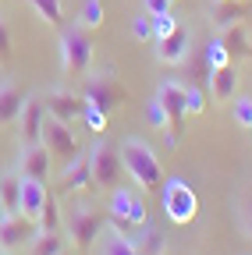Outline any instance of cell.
Returning <instances> with one entry per match:
<instances>
[{
    "label": "cell",
    "instance_id": "cell-35",
    "mask_svg": "<svg viewBox=\"0 0 252 255\" xmlns=\"http://www.w3.org/2000/svg\"><path fill=\"white\" fill-rule=\"evenodd\" d=\"M132 32H135V39H142V43H153V18H149V14L142 11V14L135 18Z\"/></svg>",
    "mask_w": 252,
    "mask_h": 255
},
{
    "label": "cell",
    "instance_id": "cell-6",
    "mask_svg": "<svg viewBox=\"0 0 252 255\" xmlns=\"http://www.w3.org/2000/svg\"><path fill=\"white\" fill-rule=\"evenodd\" d=\"M107 209H110V216L124 220L128 227H146V220H149L146 202H142V195H139V188H128V184H114V188H110V202H107Z\"/></svg>",
    "mask_w": 252,
    "mask_h": 255
},
{
    "label": "cell",
    "instance_id": "cell-30",
    "mask_svg": "<svg viewBox=\"0 0 252 255\" xmlns=\"http://www.w3.org/2000/svg\"><path fill=\"white\" fill-rule=\"evenodd\" d=\"M178 28H181V25H178V14H174V11L156 14V18H153V43H156V39H167L171 32H178Z\"/></svg>",
    "mask_w": 252,
    "mask_h": 255
},
{
    "label": "cell",
    "instance_id": "cell-23",
    "mask_svg": "<svg viewBox=\"0 0 252 255\" xmlns=\"http://www.w3.org/2000/svg\"><path fill=\"white\" fill-rule=\"evenodd\" d=\"M60 206H57V199H53V191H46V202H43V213H39V220H36V227L39 231H60Z\"/></svg>",
    "mask_w": 252,
    "mask_h": 255
},
{
    "label": "cell",
    "instance_id": "cell-21",
    "mask_svg": "<svg viewBox=\"0 0 252 255\" xmlns=\"http://www.w3.org/2000/svg\"><path fill=\"white\" fill-rule=\"evenodd\" d=\"M135 252L139 255H167V234L156 227H142V234L135 238Z\"/></svg>",
    "mask_w": 252,
    "mask_h": 255
},
{
    "label": "cell",
    "instance_id": "cell-36",
    "mask_svg": "<svg viewBox=\"0 0 252 255\" xmlns=\"http://www.w3.org/2000/svg\"><path fill=\"white\" fill-rule=\"evenodd\" d=\"M142 7H146L149 18H156V14H167L171 11V0H142Z\"/></svg>",
    "mask_w": 252,
    "mask_h": 255
},
{
    "label": "cell",
    "instance_id": "cell-38",
    "mask_svg": "<svg viewBox=\"0 0 252 255\" xmlns=\"http://www.w3.org/2000/svg\"><path fill=\"white\" fill-rule=\"evenodd\" d=\"M0 216H4V202H0Z\"/></svg>",
    "mask_w": 252,
    "mask_h": 255
},
{
    "label": "cell",
    "instance_id": "cell-11",
    "mask_svg": "<svg viewBox=\"0 0 252 255\" xmlns=\"http://www.w3.org/2000/svg\"><path fill=\"white\" fill-rule=\"evenodd\" d=\"M43 107H46V114H50V117H57V121H68V124H75V121H82L85 100H82V96H75V92L53 89V92L46 96V100H43Z\"/></svg>",
    "mask_w": 252,
    "mask_h": 255
},
{
    "label": "cell",
    "instance_id": "cell-4",
    "mask_svg": "<svg viewBox=\"0 0 252 255\" xmlns=\"http://www.w3.org/2000/svg\"><path fill=\"white\" fill-rule=\"evenodd\" d=\"M85 156H89V170H92V184H96V188H114L121 181V174H124L121 152L107 138H96V142L89 145Z\"/></svg>",
    "mask_w": 252,
    "mask_h": 255
},
{
    "label": "cell",
    "instance_id": "cell-3",
    "mask_svg": "<svg viewBox=\"0 0 252 255\" xmlns=\"http://www.w3.org/2000/svg\"><path fill=\"white\" fill-rule=\"evenodd\" d=\"M57 50H60V68L71 78H85L89 75V64H92V39L89 32L75 21L71 28H60V39H57Z\"/></svg>",
    "mask_w": 252,
    "mask_h": 255
},
{
    "label": "cell",
    "instance_id": "cell-7",
    "mask_svg": "<svg viewBox=\"0 0 252 255\" xmlns=\"http://www.w3.org/2000/svg\"><path fill=\"white\" fill-rule=\"evenodd\" d=\"M43 145L50 149V156L53 159H75L78 156V138H75V131H71V124L68 121H57V117H43Z\"/></svg>",
    "mask_w": 252,
    "mask_h": 255
},
{
    "label": "cell",
    "instance_id": "cell-5",
    "mask_svg": "<svg viewBox=\"0 0 252 255\" xmlns=\"http://www.w3.org/2000/svg\"><path fill=\"white\" fill-rule=\"evenodd\" d=\"M64 223H68V238H71L75 248H92L96 238L103 234V227H107V220L92 209V206H75L64 216Z\"/></svg>",
    "mask_w": 252,
    "mask_h": 255
},
{
    "label": "cell",
    "instance_id": "cell-13",
    "mask_svg": "<svg viewBox=\"0 0 252 255\" xmlns=\"http://www.w3.org/2000/svg\"><path fill=\"white\" fill-rule=\"evenodd\" d=\"M153 53H156V60H160V64H167V68L185 64V60H188V32L178 28V32H171L167 39H156V43H153Z\"/></svg>",
    "mask_w": 252,
    "mask_h": 255
},
{
    "label": "cell",
    "instance_id": "cell-14",
    "mask_svg": "<svg viewBox=\"0 0 252 255\" xmlns=\"http://www.w3.org/2000/svg\"><path fill=\"white\" fill-rule=\"evenodd\" d=\"M43 117H46L43 100H25V107H21V114H18V128H21L25 145L43 142Z\"/></svg>",
    "mask_w": 252,
    "mask_h": 255
},
{
    "label": "cell",
    "instance_id": "cell-31",
    "mask_svg": "<svg viewBox=\"0 0 252 255\" xmlns=\"http://www.w3.org/2000/svg\"><path fill=\"white\" fill-rule=\"evenodd\" d=\"M82 121H85V128H89L92 135L107 131V114H103L100 107H92V103H85V110H82Z\"/></svg>",
    "mask_w": 252,
    "mask_h": 255
},
{
    "label": "cell",
    "instance_id": "cell-20",
    "mask_svg": "<svg viewBox=\"0 0 252 255\" xmlns=\"http://www.w3.org/2000/svg\"><path fill=\"white\" fill-rule=\"evenodd\" d=\"M68 245H64V234L60 231H39L28 245V255H60Z\"/></svg>",
    "mask_w": 252,
    "mask_h": 255
},
{
    "label": "cell",
    "instance_id": "cell-15",
    "mask_svg": "<svg viewBox=\"0 0 252 255\" xmlns=\"http://www.w3.org/2000/svg\"><path fill=\"white\" fill-rule=\"evenodd\" d=\"M92 188V170H89V156H75V159H68V167H64V174H60V191L64 195H71V191H89Z\"/></svg>",
    "mask_w": 252,
    "mask_h": 255
},
{
    "label": "cell",
    "instance_id": "cell-19",
    "mask_svg": "<svg viewBox=\"0 0 252 255\" xmlns=\"http://www.w3.org/2000/svg\"><path fill=\"white\" fill-rule=\"evenodd\" d=\"M21 107H25L21 89L11 85V82H0V124H14L18 114H21Z\"/></svg>",
    "mask_w": 252,
    "mask_h": 255
},
{
    "label": "cell",
    "instance_id": "cell-27",
    "mask_svg": "<svg viewBox=\"0 0 252 255\" xmlns=\"http://www.w3.org/2000/svg\"><path fill=\"white\" fill-rule=\"evenodd\" d=\"M103 4H100V0H85V4H82V11H78V25L89 32V28H100L103 25Z\"/></svg>",
    "mask_w": 252,
    "mask_h": 255
},
{
    "label": "cell",
    "instance_id": "cell-17",
    "mask_svg": "<svg viewBox=\"0 0 252 255\" xmlns=\"http://www.w3.org/2000/svg\"><path fill=\"white\" fill-rule=\"evenodd\" d=\"M235 89H238V75H235L231 64L210 71V92H213L217 103H231V100H235Z\"/></svg>",
    "mask_w": 252,
    "mask_h": 255
},
{
    "label": "cell",
    "instance_id": "cell-32",
    "mask_svg": "<svg viewBox=\"0 0 252 255\" xmlns=\"http://www.w3.org/2000/svg\"><path fill=\"white\" fill-rule=\"evenodd\" d=\"M231 114H235V121L242 128H252V100H249V96H242V100L231 103Z\"/></svg>",
    "mask_w": 252,
    "mask_h": 255
},
{
    "label": "cell",
    "instance_id": "cell-9",
    "mask_svg": "<svg viewBox=\"0 0 252 255\" xmlns=\"http://www.w3.org/2000/svg\"><path fill=\"white\" fill-rule=\"evenodd\" d=\"M82 100L92 103V107H100L103 114H110V110L124 100V89H121L117 78H110V75H92V78H85Z\"/></svg>",
    "mask_w": 252,
    "mask_h": 255
},
{
    "label": "cell",
    "instance_id": "cell-22",
    "mask_svg": "<svg viewBox=\"0 0 252 255\" xmlns=\"http://www.w3.org/2000/svg\"><path fill=\"white\" fill-rule=\"evenodd\" d=\"M28 7L36 11V18L50 28H60L64 25V7H60V0H25Z\"/></svg>",
    "mask_w": 252,
    "mask_h": 255
},
{
    "label": "cell",
    "instance_id": "cell-16",
    "mask_svg": "<svg viewBox=\"0 0 252 255\" xmlns=\"http://www.w3.org/2000/svg\"><path fill=\"white\" fill-rule=\"evenodd\" d=\"M46 184L43 181H32V177H21V216L25 220H39V213H43V202H46Z\"/></svg>",
    "mask_w": 252,
    "mask_h": 255
},
{
    "label": "cell",
    "instance_id": "cell-28",
    "mask_svg": "<svg viewBox=\"0 0 252 255\" xmlns=\"http://www.w3.org/2000/svg\"><path fill=\"white\" fill-rule=\"evenodd\" d=\"M206 64H210V71H213V68H224V64H231V50H228V43L220 39V36L206 43Z\"/></svg>",
    "mask_w": 252,
    "mask_h": 255
},
{
    "label": "cell",
    "instance_id": "cell-18",
    "mask_svg": "<svg viewBox=\"0 0 252 255\" xmlns=\"http://www.w3.org/2000/svg\"><path fill=\"white\" fill-rule=\"evenodd\" d=\"M0 202H4V216L21 213V174H14V170L0 174Z\"/></svg>",
    "mask_w": 252,
    "mask_h": 255
},
{
    "label": "cell",
    "instance_id": "cell-25",
    "mask_svg": "<svg viewBox=\"0 0 252 255\" xmlns=\"http://www.w3.org/2000/svg\"><path fill=\"white\" fill-rule=\"evenodd\" d=\"M100 255H139V252H135V238H128V234H114V231H110Z\"/></svg>",
    "mask_w": 252,
    "mask_h": 255
},
{
    "label": "cell",
    "instance_id": "cell-12",
    "mask_svg": "<svg viewBox=\"0 0 252 255\" xmlns=\"http://www.w3.org/2000/svg\"><path fill=\"white\" fill-rule=\"evenodd\" d=\"M50 167H53V156H50V149L43 145V142H36V145H25V152H21V163H18V174L21 177H32V181H50Z\"/></svg>",
    "mask_w": 252,
    "mask_h": 255
},
{
    "label": "cell",
    "instance_id": "cell-34",
    "mask_svg": "<svg viewBox=\"0 0 252 255\" xmlns=\"http://www.w3.org/2000/svg\"><path fill=\"white\" fill-rule=\"evenodd\" d=\"M7 64H11V28L0 18V68H7Z\"/></svg>",
    "mask_w": 252,
    "mask_h": 255
},
{
    "label": "cell",
    "instance_id": "cell-24",
    "mask_svg": "<svg viewBox=\"0 0 252 255\" xmlns=\"http://www.w3.org/2000/svg\"><path fill=\"white\" fill-rule=\"evenodd\" d=\"M146 121L156 128V131H167V138H171V114H167V107L156 100V96L146 103Z\"/></svg>",
    "mask_w": 252,
    "mask_h": 255
},
{
    "label": "cell",
    "instance_id": "cell-26",
    "mask_svg": "<svg viewBox=\"0 0 252 255\" xmlns=\"http://www.w3.org/2000/svg\"><path fill=\"white\" fill-rule=\"evenodd\" d=\"M245 18V7L238 4V0H220V7H217V25L220 28H231Z\"/></svg>",
    "mask_w": 252,
    "mask_h": 255
},
{
    "label": "cell",
    "instance_id": "cell-41",
    "mask_svg": "<svg viewBox=\"0 0 252 255\" xmlns=\"http://www.w3.org/2000/svg\"><path fill=\"white\" fill-rule=\"evenodd\" d=\"M217 4H220V0H217Z\"/></svg>",
    "mask_w": 252,
    "mask_h": 255
},
{
    "label": "cell",
    "instance_id": "cell-39",
    "mask_svg": "<svg viewBox=\"0 0 252 255\" xmlns=\"http://www.w3.org/2000/svg\"><path fill=\"white\" fill-rule=\"evenodd\" d=\"M60 255H71V252H68V248H64V252H60Z\"/></svg>",
    "mask_w": 252,
    "mask_h": 255
},
{
    "label": "cell",
    "instance_id": "cell-37",
    "mask_svg": "<svg viewBox=\"0 0 252 255\" xmlns=\"http://www.w3.org/2000/svg\"><path fill=\"white\" fill-rule=\"evenodd\" d=\"M0 255H14V252H4V248H0Z\"/></svg>",
    "mask_w": 252,
    "mask_h": 255
},
{
    "label": "cell",
    "instance_id": "cell-8",
    "mask_svg": "<svg viewBox=\"0 0 252 255\" xmlns=\"http://www.w3.org/2000/svg\"><path fill=\"white\" fill-rule=\"evenodd\" d=\"M156 100H160V103L167 107V114H171V138H167V145L174 149V145H178V131H181V124H185V117H188V110H185V85H181L178 78L160 82Z\"/></svg>",
    "mask_w": 252,
    "mask_h": 255
},
{
    "label": "cell",
    "instance_id": "cell-40",
    "mask_svg": "<svg viewBox=\"0 0 252 255\" xmlns=\"http://www.w3.org/2000/svg\"><path fill=\"white\" fill-rule=\"evenodd\" d=\"M171 4H174V0H171Z\"/></svg>",
    "mask_w": 252,
    "mask_h": 255
},
{
    "label": "cell",
    "instance_id": "cell-2",
    "mask_svg": "<svg viewBox=\"0 0 252 255\" xmlns=\"http://www.w3.org/2000/svg\"><path fill=\"white\" fill-rule=\"evenodd\" d=\"M160 206H164V216L178 227H188L196 216H199V195L192 191L185 177H164L160 184Z\"/></svg>",
    "mask_w": 252,
    "mask_h": 255
},
{
    "label": "cell",
    "instance_id": "cell-1",
    "mask_svg": "<svg viewBox=\"0 0 252 255\" xmlns=\"http://www.w3.org/2000/svg\"><path fill=\"white\" fill-rule=\"evenodd\" d=\"M121 167L124 174L132 177V184L139 191H156L164 184V167H160V159H156V152L142 142V138H124L121 142Z\"/></svg>",
    "mask_w": 252,
    "mask_h": 255
},
{
    "label": "cell",
    "instance_id": "cell-10",
    "mask_svg": "<svg viewBox=\"0 0 252 255\" xmlns=\"http://www.w3.org/2000/svg\"><path fill=\"white\" fill-rule=\"evenodd\" d=\"M36 234H39V227L32 220H25L21 213L18 216H0V248H4V252L28 248Z\"/></svg>",
    "mask_w": 252,
    "mask_h": 255
},
{
    "label": "cell",
    "instance_id": "cell-29",
    "mask_svg": "<svg viewBox=\"0 0 252 255\" xmlns=\"http://www.w3.org/2000/svg\"><path fill=\"white\" fill-rule=\"evenodd\" d=\"M228 43V50L231 53H249V32L242 28V21L238 25H231V28H224V36H220Z\"/></svg>",
    "mask_w": 252,
    "mask_h": 255
},
{
    "label": "cell",
    "instance_id": "cell-33",
    "mask_svg": "<svg viewBox=\"0 0 252 255\" xmlns=\"http://www.w3.org/2000/svg\"><path fill=\"white\" fill-rule=\"evenodd\" d=\"M185 110H188V114H203V110H206V96H203L196 85H185Z\"/></svg>",
    "mask_w": 252,
    "mask_h": 255
}]
</instances>
